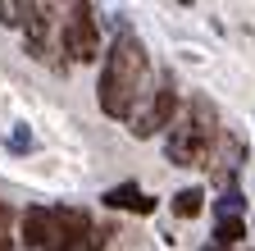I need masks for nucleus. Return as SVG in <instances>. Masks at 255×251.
<instances>
[{"label":"nucleus","instance_id":"f257e3e1","mask_svg":"<svg viewBox=\"0 0 255 251\" xmlns=\"http://www.w3.org/2000/svg\"><path fill=\"white\" fill-rule=\"evenodd\" d=\"M150 69L146 46L132 32H119L105 50V64H101V82H96V96H101V110L110 119H128L132 105L141 101V78Z\"/></svg>","mask_w":255,"mask_h":251},{"label":"nucleus","instance_id":"f03ea898","mask_svg":"<svg viewBox=\"0 0 255 251\" xmlns=\"http://www.w3.org/2000/svg\"><path fill=\"white\" fill-rule=\"evenodd\" d=\"M219 142V110L205 101V96H191V105L182 110V119L169 128L164 137V155H169V165L178 169H191V165H201L210 146Z\"/></svg>","mask_w":255,"mask_h":251},{"label":"nucleus","instance_id":"7ed1b4c3","mask_svg":"<svg viewBox=\"0 0 255 251\" xmlns=\"http://www.w3.org/2000/svg\"><path fill=\"white\" fill-rule=\"evenodd\" d=\"M173 114H178V91L164 82V87L146 91V96L132 105V114H128V133L146 142V137H155L159 128H173Z\"/></svg>","mask_w":255,"mask_h":251},{"label":"nucleus","instance_id":"20e7f679","mask_svg":"<svg viewBox=\"0 0 255 251\" xmlns=\"http://www.w3.org/2000/svg\"><path fill=\"white\" fill-rule=\"evenodd\" d=\"M64 55L73 64H91L96 50H101V32H96V18H91V5H69V18H64Z\"/></svg>","mask_w":255,"mask_h":251},{"label":"nucleus","instance_id":"39448f33","mask_svg":"<svg viewBox=\"0 0 255 251\" xmlns=\"http://www.w3.org/2000/svg\"><path fill=\"white\" fill-rule=\"evenodd\" d=\"M18 233H23V242H27L32 251H55V247H64V242H59V219H55V206H32V210H23Z\"/></svg>","mask_w":255,"mask_h":251},{"label":"nucleus","instance_id":"423d86ee","mask_svg":"<svg viewBox=\"0 0 255 251\" xmlns=\"http://www.w3.org/2000/svg\"><path fill=\"white\" fill-rule=\"evenodd\" d=\"M101 201H105L110 210H132V215H150V210H155V197H146L137 183H119V187H110Z\"/></svg>","mask_w":255,"mask_h":251},{"label":"nucleus","instance_id":"0eeeda50","mask_svg":"<svg viewBox=\"0 0 255 251\" xmlns=\"http://www.w3.org/2000/svg\"><path fill=\"white\" fill-rule=\"evenodd\" d=\"M27 46H32V55L37 59H46V46H50V9L46 5H32V14H27Z\"/></svg>","mask_w":255,"mask_h":251},{"label":"nucleus","instance_id":"6e6552de","mask_svg":"<svg viewBox=\"0 0 255 251\" xmlns=\"http://www.w3.org/2000/svg\"><path fill=\"white\" fill-rule=\"evenodd\" d=\"M246 238V224H242V215H219V224H214V251H228Z\"/></svg>","mask_w":255,"mask_h":251},{"label":"nucleus","instance_id":"1a4fd4ad","mask_svg":"<svg viewBox=\"0 0 255 251\" xmlns=\"http://www.w3.org/2000/svg\"><path fill=\"white\" fill-rule=\"evenodd\" d=\"M205 210V192L201 187H182V192H173V215L178 219H196Z\"/></svg>","mask_w":255,"mask_h":251},{"label":"nucleus","instance_id":"9d476101","mask_svg":"<svg viewBox=\"0 0 255 251\" xmlns=\"http://www.w3.org/2000/svg\"><path fill=\"white\" fill-rule=\"evenodd\" d=\"M27 14H32V5H0V23L5 27H27Z\"/></svg>","mask_w":255,"mask_h":251},{"label":"nucleus","instance_id":"9b49d317","mask_svg":"<svg viewBox=\"0 0 255 251\" xmlns=\"http://www.w3.org/2000/svg\"><path fill=\"white\" fill-rule=\"evenodd\" d=\"M32 146H37V142H32L27 128H14V133H9V151H32Z\"/></svg>","mask_w":255,"mask_h":251},{"label":"nucleus","instance_id":"f8f14e48","mask_svg":"<svg viewBox=\"0 0 255 251\" xmlns=\"http://www.w3.org/2000/svg\"><path fill=\"white\" fill-rule=\"evenodd\" d=\"M0 251H14V247H9V215H5V210H0Z\"/></svg>","mask_w":255,"mask_h":251}]
</instances>
